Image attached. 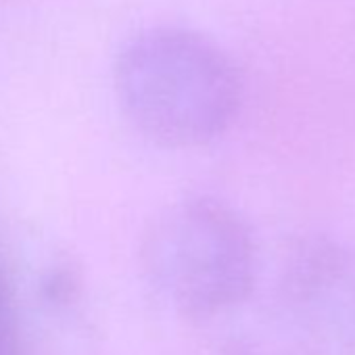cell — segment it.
I'll use <instances>...</instances> for the list:
<instances>
[{
    "mask_svg": "<svg viewBox=\"0 0 355 355\" xmlns=\"http://www.w3.org/2000/svg\"><path fill=\"white\" fill-rule=\"evenodd\" d=\"M113 84L128 121L167 148H197L224 136L243 105L232 57L201 32L148 28L117 55Z\"/></svg>",
    "mask_w": 355,
    "mask_h": 355,
    "instance_id": "1",
    "label": "cell"
},
{
    "mask_svg": "<svg viewBox=\"0 0 355 355\" xmlns=\"http://www.w3.org/2000/svg\"><path fill=\"white\" fill-rule=\"evenodd\" d=\"M140 259L157 295L193 320L239 307L257 274V249L247 222L211 197L165 207L144 232Z\"/></svg>",
    "mask_w": 355,
    "mask_h": 355,
    "instance_id": "2",
    "label": "cell"
},
{
    "mask_svg": "<svg viewBox=\"0 0 355 355\" xmlns=\"http://www.w3.org/2000/svg\"><path fill=\"white\" fill-rule=\"evenodd\" d=\"M276 307L305 355H355V249L324 236L297 243L276 280Z\"/></svg>",
    "mask_w": 355,
    "mask_h": 355,
    "instance_id": "3",
    "label": "cell"
},
{
    "mask_svg": "<svg viewBox=\"0 0 355 355\" xmlns=\"http://www.w3.org/2000/svg\"><path fill=\"white\" fill-rule=\"evenodd\" d=\"M0 355H9V343H7L5 324H3V305H0Z\"/></svg>",
    "mask_w": 355,
    "mask_h": 355,
    "instance_id": "4",
    "label": "cell"
}]
</instances>
